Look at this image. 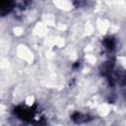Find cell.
<instances>
[{
  "instance_id": "1",
  "label": "cell",
  "mask_w": 126,
  "mask_h": 126,
  "mask_svg": "<svg viewBox=\"0 0 126 126\" xmlns=\"http://www.w3.org/2000/svg\"><path fill=\"white\" fill-rule=\"evenodd\" d=\"M13 0H0V14L6 15L13 8Z\"/></svg>"
},
{
  "instance_id": "2",
  "label": "cell",
  "mask_w": 126,
  "mask_h": 126,
  "mask_svg": "<svg viewBox=\"0 0 126 126\" xmlns=\"http://www.w3.org/2000/svg\"><path fill=\"white\" fill-rule=\"evenodd\" d=\"M105 45H106L107 48L112 49V48L114 47V41H113V39H111V38L106 39V40H105Z\"/></svg>"
}]
</instances>
